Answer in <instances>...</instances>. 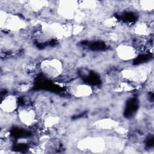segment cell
<instances>
[{"instance_id":"cell-9","label":"cell","mask_w":154,"mask_h":154,"mask_svg":"<svg viewBox=\"0 0 154 154\" xmlns=\"http://www.w3.org/2000/svg\"><path fill=\"white\" fill-rule=\"evenodd\" d=\"M134 32L140 36H147L150 33V27L144 22H140L134 25Z\"/></svg>"},{"instance_id":"cell-4","label":"cell","mask_w":154,"mask_h":154,"mask_svg":"<svg viewBox=\"0 0 154 154\" xmlns=\"http://www.w3.org/2000/svg\"><path fill=\"white\" fill-rule=\"evenodd\" d=\"M17 117L20 123L26 126H32L37 121L36 112L29 106L23 107L19 109Z\"/></svg>"},{"instance_id":"cell-1","label":"cell","mask_w":154,"mask_h":154,"mask_svg":"<svg viewBox=\"0 0 154 154\" xmlns=\"http://www.w3.org/2000/svg\"><path fill=\"white\" fill-rule=\"evenodd\" d=\"M40 69L42 73L47 77L56 78L63 73L64 66L60 60L51 58L43 60L40 64Z\"/></svg>"},{"instance_id":"cell-10","label":"cell","mask_w":154,"mask_h":154,"mask_svg":"<svg viewBox=\"0 0 154 154\" xmlns=\"http://www.w3.org/2000/svg\"><path fill=\"white\" fill-rule=\"evenodd\" d=\"M60 118L57 116L55 115H50L48 116L45 119L43 122V125L46 128H52L59 123Z\"/></svg>"},{"instance_id":"cell-8","label":"cell","mask_w":154,"mask_h":154,"mask_svg":"<svg viewBox=\"0 0 154 154\" xmlns=\"http://www.w3.org/2000/svg\"><path fill=\"white\" fill-rule=\"evenodd\" d=\"M118 125V122L111 119H103L99 120L94 123V126L96 128L102 130L114 129Z\"/></svg>"},{"instance_id":"cell-5","label":"cell","mask_w":154,"mask_h":154,"mask_svg":"<svg viewBox=\"0 0 154 154\" xmlns=\"http://www.w3.org/2000/svg\"><path fill=\"white\" fill-rule=\"evenodd\" d=\"M78 6V2L75 1H61L58 5V13L63 18L73 19Z\"/></svg>"},{"instance_id":"cell-2","label":"cell","mask_w":154,"mask_h":154,"mask_svg":"<svg viewBox=\"0 0 154 154\" xmlns=\"http://www.w3.org/2000/svg\"><path fill=\"white\" fill-rule=\"evenodd\" d=\"M105 147V142L101 137L87 138L78 143V147L81 150H90L94 152H101Z\"/></svg>"},{"instance_id":"cell-3","label":"cell","mask_w":154,"mask_h":154,"mask_svg":"<svg viewBox=\"0 0 154 154\" xmlns=\"http://www.w3.org/2000/svg\"><path fill=\"white\" fill-rule=\"evenodd\" d=\"M117 57L122 61H128L135 58L138 55L135 47L127 43H121L116 48Z\"/></svg>"},{"instance_id":"cell-11","label":"cell","mask_w":154,"mask_h":154,"mask_svg":"<svg viewBox=\"0 0 154 154\" xmlns=\"http://www.w3.org/2000/svg\"><path fill=\"white\" fill-rule=\"evenodd\" d=\"M47 5L46 1H29L28 2V6L29 9L34 11H38L42 8H43L45 6Z\"/></svg>"},{"instance_id":"cell-6","label":"cell","mask_w":154,"mask_h":154,"mask_svg":"<svg viewBox=\"0 0 154 154\" xmlns=\"http://www.w3.org/2000/svg\"><path fill=\"white\" fill-rule=\"evenodd\" d=\"M18 101L14 94L6 95L1 102V110L4 114H12L17 109Z\"/></svg>"},{"instance_id":"cell-12","label":"cell","mask_w":154,"mask_h":154,"mask_svg":"<svg viewBox=\"0 0 154 154\" xmlns=\"http://www.w3.org/2000/svg\"><path fill=\"white\" fill-rule=\"evenodd\" d=\"M138 2L139 8L144 11H150L154 8V1L153 0L141 1Z\"/></svg>"},{"instance_id":"cell-13","label":"cell","mask_w":154,"mask_h":154,"mask_svg":"<svg viewBox=\"0 0 154 154\" xmlns=\"http://www.w3.org/2000/svg\"><path fill=\"white\" fill-rule=\"evenodd\" d=\"M116 23H117L116 19L114 17H109V18L106 19L104 21L103 23L105 26H106L108 28H111V27L116 26Z\"/></svg>"},{"instance_id":"cell-7","label":"cell","mask_w":154,"mask_h":154,"mask_svg":"<svg viewBox=\"0 0 154 154\" xmlns=\"http://www.w3.org/2000/svg\"><path fill=\"white\" fill-rule=\"evenodd\" d=\"M72 93L76 97H87L93 93V88L90 85L85 84H79L72 88Z\"/></svg>"}]
</instances>
